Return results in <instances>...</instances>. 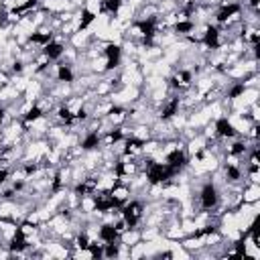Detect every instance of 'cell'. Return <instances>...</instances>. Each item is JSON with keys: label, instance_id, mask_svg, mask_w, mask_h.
<instances>
[{"label": "cell", "instance_id": "83f0119b", "mask_svg": "<svg viewBox=\"0 0 260 260\" xmlns=\"http://www.w3.org/2000/svg\"><path fill=\"white\" fill-rule=\"evenodd\" d=\"M90 242H92V240L88 238V234H86V232L78 234V238H76V246H78V248H82V250H88Z\"/></svg>", "mask_w": 260, "mask_h": 260}, {"label": "cell", "instance_id": "f546056e", "mask_svg": "<svg viewBox=\"0 0 260 260\" xmlns=\"http://www.w3.org/2000/svg\"><path fill=\"white\" fill-rule=\"evenodd\" d=\"M74 114H76V120H86V118H88V112H86V108H80V110H76Z\"/></svg>", "mask_w": 260, "mask_h": 260}, {"label": "cell", "instance_id": "6da1fadb", "mask_svg": "<svg viewBox=\"0 0 260 260\" xmlns=\"http://www.w3.org/2000/svg\"><path fill=\"white\" fill-rule=\"evenodd\" d=\"M169 179H173V173L167 167V162H154V160L146 162V181H148V185L156 187V185H162Z\"/></svg>", "mask_w": 260, "mask_h": 260}, {"label": "cell", "instance_id": "484cf974", "mask_svg": "<svg viewBox=\"0 0 260 260\" xmlns=\"http://www.w3.org/2000/svg\"><path fill=\"white\" fill-rule=\"evenodd\" d=\"M246 150H248L246 142H244V140H236V142L230 146V150H228V154H230V156H242V154H246Z\"/></svg>", "mask_w": 260, "mask_h": 260}, {"label": "cell", "instance_id": "ba28073f", "mask_svg": "<svg viewBox=\"0 0 260 260\" xmlns=\"http://www.w3.org/2000/svg\"><path fill=\"white\" fill-rule=\"evenodd\" d=\"M8 248H10V252H14V254H20V252H24V250L28 248L26 230H24L22 226H16V230H14L12 238H10V244H8Z\"/></svg>", "mask_w": 260, "mask_h": 260}, {"label": "cell", "instance_id": "8fae6325", "mask_svg": "<svg viewBox=\"0 0 260 260\" xmlns=\"http://www.w3.org/2000/svg\"><path fill=\"white\" fill-rule=\"evenodd\" d=\"M120 236H122V234L116 230V224L106 222V224H102L100 228H98V238H100V242H104V244H108V242H118Z\"/></svg>", "mask_w": 260, "mask_h": 260}, {"label": "cell", "instance_id": "e0dca14e", "mask_svg": "<svg viewBox=\"0 0 260 260\" xmlns=\"http://www.w3.org/2000/svg\"><path fill=\"white\" fill-rule=\"evenodd\" d=\"M98 18V12L96 10H92V8H88V6H84L82 8V14H80V24H78V30H86L94 20Z\"/></svg>", "mask_w": 260, "mask_h": 260}, {"label": "cell", "instance_id": "d6a6232c", "mask_svg": "<svg viewBox=\"0 0 260 260\" xmlns=\"http://www.w3.org/2000/svg\"><path fill=\"white\" fill-rule=\"evenodd\" d=\"M0 136H2V132H0Z\"/></svg>", "mask_w": 260, "mask_h": 260}, {"label": "cell", "instance_id": "ac0fdd59", "mask_svg": "<svg viewBox=\"0 0 260 260\" xmlns=\"http://www.w3.org/2000/svg\"><path fill=\"white\" fill-rule=\"evenodd\" d=\"M244 94H246V84L244 82H234L230 88H228L226 98L228 100H238V98H242Z\"/></svg>", "mask_w": 260, "mask_h": 260}, {"label": "cell", "instance_id": "9c48e42d", "mask_svg": "<svg viewBox=\"0 0 260 260\" xmlns=\"http://www.w3.org/2000/svg\"><path fill=\"white\" fill-rule=\"evenodd\" d=\"M240 10H242L240 2H226V4H222L220 10L216 12V20H218L220 24H224V22H228L230 18H234L236 14H240Z\"/></svg>", "mask_w": 260, "mask_h": 260}, {"label": "cell", "instance_id": "30bf717a", "mask_svg": "<svg viewBox=\"0 0 260 260\" xmlns=\"http://www.w3.org/2000/svg\"><path fill=\"white\" fill-rule=\"evenodd\" d=\"M202 43L212 49V51H218L220 49V28L216 24H208L206 30H204V37H202Z\"/></svg>", "mask_w": 260, "mask_h": 260}, {"label": "cell", "instance_id": "f1b7e54d", "mask_svg": "<svg viewBox=\"0 0 260 260\" xmlns=\"http://www.w3.org/2000/svg\"><path fill=\"white\" fill-rule=\"evenodd\" d=\"M8 177H10V171H8V169H0V187H2V185L8 181Z\"/></svg>", "mask_w": 260, "mask_h": 260}, {"label": "cell", "instance_id": "d6986e66", "mask_svg": "<svg viewBox=\"0 0 260 260\" xmlns=\"http://www.w3.org/2000/svg\"><path fill=\"white\" fill-rule=\"evenodd\" d=\"M224 173H226V179L228 181H240L242 179V171H240V167L236 165V162H226L224 165Z\"/></svg>", "mask_w": 260, "mask_h": 260}, {"label": "cell", "instance_id": "7a4b0ae2", "mask_svg": "<svg viewBox=\"0 0 260 260\" xmlns=\"http://www.w3.org/2000/svg\"><path fill=\"white\" fill-rule=\"evenodd\" d=\"M142 212H144V206H142V202H136V200L128 202V204H124V206L120 208L122 220H124V224H126L128 230H134V228L140 224Z\"/></svg>", "mask_w": 260, "mask_h": 260}, {"label": "cell", "instance_id": "277c9868", "mask_svg": "<svg viewBox=\"0 0 260 260\" xmlns=\"http://www.w3.org/2000/svg\"><path fill=\"white\" fill-rule=\"evenodd\" d=\"M165 162H167V167L171 169L173 177L179 175L185 167H187V152L183 148H173L167 156H165Z\"/></svg>", "mask_w": 260, "mask_h": 260}, {"label": "cell", "instance_id": "d4e9b609", "mask_svg": "<svg viewBox=\"0 0 260 260\" xmlns=\"http://www.w3.org/2000/svg\"><path fill=\"white\" fill-rule=\"evenodd\" d=\"M120 140H124V132H122L120 128H112V130H108V136H106L108 146H112V144H116V142H120Z\"/></svg>", "mask_w": 260, "mask_h": 260}, {"label": "cell", "instance_id": "4fadbf2b", "mask_svg": "<svg viewBox=\"0 0 260 260\" xmlns=\"http://www.w3.org/2000/svg\"><path fill=\"white\" fill-rule=\"evenodd\" d=\"M179 108H181V100H179V98H171V100L160 108V114H158L160 120H162V122L173 120V118L179 114Z\"/></svg>", "mask_w": 260, "mask_h": 260}, {"label": "cell", "instance_id": "7402d4cb", "mask_svg": "<svg viewBox=\"0 0 260 260\" xmlns=\"http://www.w3.org/2000/svg\"><path fill=\"white\" fill-rule=\"evenodd\" d=\"M122 4H124V0H104V2H102V12H108V14L116 16L120 12Z\"/></svg>", "mask_w": 260, "mask_h": 260}, {"label": "cell", "instance_id": "ffe728a7", "mask_svg": "<svg viewBox=\"0 0 260 260\" xmlns=\"http://www.w3.org/2000/svg\"><path fill=\"white\" fill-rule=\"evenodd\" d=\"M49 41H53V32L45 30V32H30L28 35V43H35V45H41L45 47Z\"/></svg>", "mask_w": 260, "mask_h": 260}, {"label": "cell", "instance_id": "7c38bea8", "mask_svg": "<svg viewBox=\"0 0 260 260\" xmlns=\"http://www.w3.org/2000/svg\"><path fill=\"white\" fill-rule=\"evenodd\" d=\"M63 53H65V45L61 43V41H49L45 47H43V57L47 59V61H59L61 57H63Z\"/></svg>", "mask_w": 260, "mask_h": 260}, {"label": "cell", "instance_id": "2e32d148", "mask_svg": "<svg viewBox=\"0 0 260 260\" xmlns=\"http://www.w3.org/2000/svg\"><path fill=\"white\" fill-rule=\"evenodd\" d=\"M43 116H45V110H43L41 106H37V104H35V106H30V108L22 114V124H24V126H28V124H35V122H37V120H41Z\"/></svg>", "mask_w": 260, "mask_h": 260}, {"label": "cell", "instance_id": "44dd1931", "mask_svg": "<svg viewBox=\"0 0 260 260\" xmlns=\"http://www.w3.org/2000/svg\"><path fill=\"white\" fill-rule=\"evenodd\" d=\"M195 28V22L189 20V18H179L175 24H173V30L177 32V35H187V32H191Z\"/></svg>", "mask_w": 260, "mask_h": 260}, {"label": "cell", "instance_id": "52a82bcc", "mask_svg": "<svg viewBox=\"0 0 260 260\" xmlns=\"http://www.w3.org/2000/svg\"><path fill=\"white\" fill-rule=\"evenodd\" d=\"M134 26H136V30L142 35L144 45H152V37L156 35V18H154V16L142 18V20H138Z\"/></svg>", "mask_w": 260, "mask_h": 260}, {"label": "cell", "instance_id": "9a60e30c", "mask_svg": "<svg viewBox=\"0 0 260 260\" xmlns=\"http://www.w3.org/2000/svg\"><path fill=\"white\" fill-rule=\"evenodd\" d=\"M74 80H76V74L72 70V65L59 63L57 65V82H61V84H74Z\"/></svg>", "mask_w": 260, "mask_h": 260}, {"label": "cell", "instance_id": "4dcf8cb0", "mask_svg": "<svg viewBox=\"0 0 260 260\" xmlns=\"http://www.w3.org/2000/svg\"><path fill=\"white\" fill-rule=\"evenodd\" d=\"M4 120H6V108H2V106H0V128H2Z\"/></svg>", "mask_w": 260, "mask_h": 260}, {"label": "cell", "instance_id": "5bb4252c", "mask_svg": "<svg viewBox=\"0 0 260 260\" xmlns=\"http://www.w3.org/2000/svg\"><path fill=\"white\" fill-rule=\"evenodd\" d=\"M100 142H102V136L96 132V130H90V132L84 136V140H82V150H86V152H92V150H96L98 146H100Z\"/></svg>", "mask_w": 260, "mask_h": 260}, {"label": "cell", "instance_id": "4316f807", "mask_svg": "<svg viewBox=\"0 0 260 260\" xmlns=\"http://www.w3.org/2000/svg\"><path fill=\"white\" fill-rule=\"evenodd\" d=\"M92 258H102V254H104V244H98V242H90V246H88V250H86Z\"/></svg>", "mask_w": 260, "mask_h": 260}, {"label": "cell", "instance_id": "603a6c76", "mask_svg": "<svg viewBox=\"0 0 260 260\" xmlns=\"http://www.w3.org/2000/svg\"><path fill=\"white\" fill-rule=\"evenodd\" d=\"M57 118H59L61 122H65V124H72V122L76 120V114L72 112L70 106H61V108L57 110Z\"/></svg>", "mask_w": 260, "mask_h": 260}, {"label": "cell", "instance_id": "8992f818", "mask_svg": "<svg viewBox=\"0 0 260 260\" xmlns=\"http://www.w3.org/2000/svg\"><path fill=\"white\" fill-rule=\"evenodd\" d=\"M214 130H216V134L220 138H236L238 136V130L236 126L232 124V120L228 118V116H220L214 124Z\"/></svg>", "mask_w": 260, "mask_h": 260}, {"label": "cell", "instance_id": "1f68e13d", "mask_svg": "<svg viewBox=\"0 0 260 260\" xmlns=\"http://www.w3.org/2000/svg\"><path fill=\"white\" fill-rule=\"evenodd\" d=\"M12 72H14V74H20V72H22V61H14Z\"/></svg>", "mask_w": 260, "mask_h": 260}, {"label": "cell", "instance_id": "3957f363", "mask_svg": "<svg viewBox=\"0 0 260 260\" xmlns=\"http://www.w3.org/2000/svg\"><path fill=\"white\" fill-rule=\"evenodd\" d=\"M200 204H202V210H206V212L218 208V204H220V191H218V185L214 181L204 183V187L200 191Z\"/></svg>", "mask_w": 260, "mask_h": 260}, {"label": "cell", "instance_id": "5b68a950", "mask_svg": "<svg viewBox=\"0 0 260 260\" xmlns=\"http://www.w3.org/2000/svg\"><path fill=\"white\" fill-rule=\"evenodd\" d=\"M104 57H106V68L104 70L106 72L116 70L120 65V61H122V47L118 43H108L104 47Z\"/></svg>", "mask_w": 260, "mask_h": 260}, {"label": "cell", "instance_id": "cb8c5ba5", "mask_svg": "<svg viewBox=\"0 0 260 260\" xmlns=\"http://www.w3.org/2000/svg\"><path fill=\"white\" fill-rule=\"evenodd\" d=\"M120 254V244L118 242H108V244H104V254H102V258H116Z\"/></svg>", "mask_w": 260, "mask_h": 260}]
</instances>
